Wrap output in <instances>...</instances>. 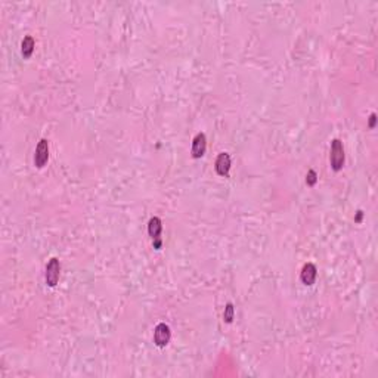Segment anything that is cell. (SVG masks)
Wrapping results in <instances>:
<instances>
[{"mask_svg":"<svg viewBox=\"0 0 378 378\" xmlns=\"http://www.w3.org/2000/svg\"><path fill=\"white\" fill-rule=\"evenodd\" d=\"M344 160H346V155H344L343 142L340 139H334L331 142V154H330V163H331L333 170L340 171L344 166Z\"/></svg>","mask_w":378,"mask_h":378,"instance_id":"cell-1","label":"cell"},{"mask_svg":"<svg viewBox=\"0 0 378 378\" xmlns=\"http://www.w3.org/2000/svg\"><path fill=\"white\" fill-rule=\"evenodd\" d=\"M61 275V262L56 257H52L47 265H46V272H44V281L49 287H56Z\"/></svg>","mask_w":378,"mask_h":378,"instance_id":"cell-2","label":"cell"},{"mask_svg":"<svg viewBox=\"0 0 378 378\" xmlns=\"http://www.w3.org/2000/svg\"><path fill=\"white\" fill-rule=\"evenodd\" d=\"M161 231H163V223H161L160 217H157V216L151 217L149 222H148V233H149V236L152 239V244H154L155 250H161V245H163Z\"/></svg>","mask_w":378,"mask_h":378,"instance_id":"cell-3","label":"cell"},{"mask_svg":"<svg viewBox=\"0 0 378 378\" xmlns=\"http://www.w3.org/2000/svg\"><path fill=\"white\" fill-rule=\"evenodd\" d=\"M170 338H171V331L167 324L161 322L154 328V343L158 347H166L170 343Z\"/></svg>","mask_w":378,"mask_h":378,"instance_id":"cell-4","label":"cell"},{"mask_svg":"<svg viewBox=\"0 0 378 378\" xmlns=\"http://www.w3.org/2000/svg\"><path fill=\"white\" fill-rule=\"evenodd\" d=\"M49 160V142L46 139H42L34 152V166L37 168H43Z\"/></svg>","mask_w":378,"mask_h":378,"instance_id":"cell-5","label":"cell"},{"mask_svg":"<svg viewBox=\"0 0 378 378\" xmlns=\"http://www.w3.org/2000/svg\"><path fill=\"white\" fill-rule=\"evenodd\" d=\"M206 149H207V138L203 132L197 133L194 141H192V148H191V154L194 158H201L204 154H206Z\"/></svg>","mask_w":378,"mask_h":378,"instance_id":"cell-6","label":"cell"},{"mask_svg":"<svg viewBox=\"0 0 378 378\" xmlns=\"http://www.w3.org/2000/svg\"><path fill=\"white\" fill-rule=\"evenodd\" d=\"M318 276V269L313 263H306L301 269V273H300V279L304 285H313L315 284V279Z\"/></svg>","mask_w":378,"mask_h":378,"instance_id":"cell-7","label":"cell"},{"mask_svg":"<svg viewBox=\"0 0 378 378\" xmlns=\"http://www.w3.org/2000/svg\"><path fill=\"white\" fill-rule=\"evenodd\" d=\"M231 170V157L228 152H222L219 154L217 160H216V171L219 176H228Z\"/></svg>","mask_w":378,"mask_h":378,"instance_id":"cell-8","label":"cell"},{"mask_svg":"<svg viewBox=\"0 0 378 378\" xmlns=\"http://www.w3.org/2000/svg\"><path fill=\"white\" fill-rule=\"evenodd\" d=\"M34 47H36V43H34V39L31 36H25L22 39L21 42V53L24 58H30L34 52Z\"/></svg>","mask_w":378,"mask_h":378,"instance_id":"cell-9","label":"cell"},{"mask_svg":"<svg viewBox=\"0 0 378 378\" xmlns=\"http://www.w3.org/2000/svg\"><path fill=\"white\" fill-rule=\"evenodd\" d=\"M233 316H235V309H233V304L232 303H228L226 307H225V313H223V319L226 324H231L233 321Z\"/></svg>","mask_w":378,"mask_h":378,"instance_id":"cell-10","label":"cell"},{"mask_svg":"<svg viewBox=\"0 0 378 378\" xmlns=\"http://www.w3.org/2000/svg\"><path fill=\"white\" fill-rule=\"evenodd\" d=\"M316 182H318V174H316L315 170H309L307 171V176H306V183L309 186H313Z\"/></svg>","mask_w":378,"mask_h":378,"instance_id":"cell-11","label":"cell"},{"mask_svg":"<svg viewBox=\"0 0 378 378\" xmlns=\"http://www.w3.org/2000/svg\"><path fill=\"white\" fill-rule=\"evenodd\" d=\"M375 120H377V115L372 112V114H371V117H369V127H371V129H374V127H375Z\"/></svg>","mask_w":378,"mask_h":378,"instance_id":"cell-12","label":"cell"}]
</instances>
